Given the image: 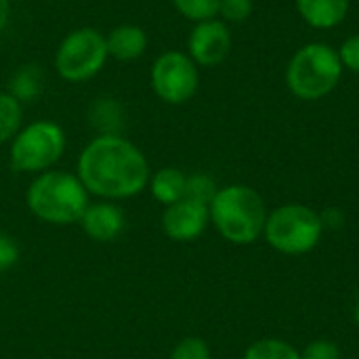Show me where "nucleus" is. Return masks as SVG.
<instances>
[{"mask_svg":"<svg viewBox=\"0 0 359 359\" xmlns=\"http://www.w3.org/2000/svg\"><path fill=\"white\" fill-rule=\"evenodd\" d=\"M231 50V34L219 19L196 23L189 36V57L196 65L215 67L221 65Z\"/></svg>","mask_w":359,"mask_h":359,"instance_id":"10","label":"nucleus"},{"mask_svg":"<svg viewBox=\"0 0 359 359\" xmlns=\"http://www.w3.org/2000/svg\"><path fill=\"white\" fill-rule=\"evenodd\" d=\"M353 320H355V324H358L359 328V301L355 303V309H353Z\"/></svg>","mask_w":359,"mask_h":359,"instance_id":"26","label":"nucleus"},{"mask_svg":"<svg viewBox=\"0 0 359 359\" xmlns=\"http://www.w3.org/2000/svg\"><path fill=\"white\" fill-rule=\"evenodd\" d=\"M343 76L339 50L324 42L305 44L286 67L288 90L301 101H318L330 95Z\"/></svg>","mask_w":359,"mask_h":359,"instance_id":"4","label":"nucleus"},{"mask_svg":"<svg viewBox=\"0 0 359 359\" xmlns=\"http://www.w3.org/2000/svg\"><path fill=\"white\" fill-rule=\"evenodd\" d=\"M78 225L82 227V231L93 242L109 244V242L118 240L124 233L126 215L116 202L101 200V202H93V204L86 206V210H84Z\"/></svg>","mask_w":359,"mask_h":359,"instance_id":"11","label":"nucleus"},{"mask_svg":"<svg viewBox=\"0 0 359 359\" xmlns=\"http://www.w3.org/2000/svg\"><path fill=\"white\" fill-rule=\"evenodd\" d=\"M107 42V55L118 61H135L147 50V34L143 27L124 23L118 25L105 36Z\"/></svg>","mask_w":359,"mask_h":359,"instance_id":"12","label":"nucleus"},{"mask_svg":"<svg viewBox=\"0 0 359 359\" xmlns=\"http://www.w3.org/2000/svg\"><path fill=\"white\" fill-rule=\"evenodd\" d=\"M301 17L318 29L337 27L349 13V0H297Z\"/></svg>","mask_w":359,"mask_h":359,"instance_id":"13","label":"nucleus"},{"mask_svg":"<svg viewBox=\"0 0 359 359\" xmlns=\"http://www.w3.org/2000/svg\"><path fill=\"white\" fill-rule=\"evenodd\" d=\"M177 11L189 21H208L219 15L221 0H172Z\"/></svg>","mask_w":359,"mask_h":359,"instance_id":"17","label":"nucleus"},{"mask_svg":"<svg viewBox=\"0 0 359 359\" xmlns=\"http://www.w3.org/2000/svg\"><path fill=\"white\" fill-rule=\"evenodd\" d=\"M341 347L334 341H326V339H318L313 343H309L305 347V351L301 353V359H341Z\"/></svg>","mask_w":359,"mask_h":359,"instance_id":"22","label":"nucleus"},{"mask_svg":"<svg viewBox=\"0 0 359 359\" xmlns=\"http://www.w3.org/2000/svg\"><path fill=\"white\" fill-rule=\"evenodd\" d=\"M38 93H40V74H38V69H32V67L21 69L13 80L11 95L15 99H19V101H29Z\"/></svg>","mask_w":359,"mask_h":359,"instance_id":"19","label":"nucleus"},{"mask_svg":"<svg viewBox=\"0 0 359 359\" xmlns=\"http://www.w3.org/2000/svg\"><path fill=\"white\" fill-rule=\"evenodd\" d=\"M11 17V2L8 0H0V32H4L6 23Z\"/></svg>","mask_w":359,"mask_h":359,"instance_id":"25","label":"nucleus"},{"mask_svg":"<svg viewBox=\"0 0 359 359\" xmlns=\"http://www.w3.org/2000/svg\"><path fill=\"white\" fill-rule=\"evenodd\" d=\"M210 223V206L183 198L162 212V231L172 242H194L198 240Z\"/></svg>","mask_w":359,"mask_h":359,"instance_id":"9","label":"nucleus"},{"mask_svg":"<svg viewBox=\"0 0 359 359\" xmlns=\"http://www.w3.org/2000/svg\"><path fill=\"white\" fill-rule=\"evenodd\" d=\"M23 109L21 101L15 99L11 93L0 90V143L13 141V137L21 130Z\"/></svg>","mask_w":359,"mask_h":359,"instance_id":"15","label":"nucleus"},{"mask_svg":"<svg viewBox=\"0 0 359 359\" xmlns=\"http://www.w3.org/2000/svg\"><path fill=\"white\" fill-rule=\"evenodd\" d=\"M324 233V219L305 204H284L267 215L265 240L282 255L311 252Z\"/></svg>","mask_w":359,"mask_h":359,"instance_id":"5","label":"nucleus"},{"mask_svg":"<svg viewBox=\"0 0 359 359\" xmlns=\"http://www.w3.org/2000/svg\"><path fill=\"white\" fill-rule=\"evenodd\" d=\"M76 175L90 196L128 200L145 191L151 179L145 154L122 135H99L78 156Z\"/></svg>","mask_w":359,"mask_h":359,"instance_id":"1","label":"nucleus"},{"mask_svg":"<svg viewBox=\"0 0 359 359\" xmlns=\"http://www.w3.org/2000/svg\"><path fill=\"white\" fill-rule=\"evenodd\" d=\"M339 59H341L343 67H347V69L359 74V34L349 36V38L341 44V48H339Z\"/></svg>","mask_w":359,"mask_h":359,"instance_id":"23","label":"nucleus"},{"mask_svg":"<svg viewBox=\"0 0 359 359\" xmlns=\"http://www.w3.org/2000/svg\"><path fill=\"white\" fill-rule=\"evenodd\" d=\"M168 359H212L210 347L200 337H185L175 345Z\"/></svg>","mask_w":359,"mask_h":359,"instance_id":"20","label":"nucleus"},{"mask_svg":"<svg viewBox=\"0 0 359 359\" xmlns=\"http://www.w3.org/2000/svg\"><path fill=\"white\" fill-rule=\"evenodd\" d=\"M67 145L65 130L50 120H36L23 126L11 141L8 160L17 172L40 175L50 170L63 156Z\"/></svg>","mask_w":359,"mask_h":359,"instance_id":"6","label":"nucleus"},{"mask_svg":"<svg viewBox=\"0 0 359 359\" xmlns=\"http://www.w3.org/2000/svg\"><path fill=\"white\" fill-rule=\"evenodd\" d=\"M151 189V196L164 204V206H170L179 200L185 198V187H187V175L175 166H166V168H160L151 175L149 179V185Z\"/></svg>","mask_w":359,"mask_h":359,"instance_id":"14","label":"nucleus"},{"mask_svg":"<svg viewBox=\"0 0 359 359\" xmlns=\"http://www.w3.org/2000/svg\"><path fill=\"white\" fill-rule=\"evenodd\" d=\"M244 359H301V351L282 339H261L244 351Z\"/></svg>","mask_w":359,"mask_h":359,"instance_id":"16","label":"nucleus"},{"mask_svg":"<svg viewBox=\"0 0 359 359\" xmlns=\"http://www.w3.org/2000/svg\"><path fill=\"white\" fill-rule=\"evenodd\" d=\"M88 191L76 172L46 170L40 172L25 191V204L29 212L48 225H74L80 223L86 206L90 204Z\"/></svg>","mask_w":359,"mask_h":359,"instance_id":"2","label":"nucleus"},{"mask_svg":"<svg viewBox=\"0 0 359 359\" xmlns=\"http://www.w3.org/2000/svg\"><path fill=\"white\" fill-rule=\"evenodd\" d=\"M252 8H255L252 6V0H221L219 15L225 21L242 23V21H246L252 15Z\"/></svg>","mask_w":359,"mask_h":359,"instance_id":"21","label":"nucleus"},{"mask_svg":"<svg viewBox=\"0 0 359 359\" xmlns=\"http://www.w3.org/2000/svg\"><path fill=\"white\" fill-rule=\"evenodd\" d=\"M107 57L105 36L95 27H80L61 40L55 67L67 82H86L103 69Z\"/></svg>","mask_w":359,"mask_h":359,"instance_id":"7","label":"nucleus"},{"mask_svg":"<svg viewBox=\"0 0 359 359\" xmlns=\"http://www.w3.org/2000/svg\"><path fill=\"white\" fill-rule=\"evenodd\" d=\"M267 206L261 194L248 185H227L210 202V223L229 244L257 242L267 223Z\"/></svg>","mask_w":359,"mask_h":359,"instance_id":"3","label":"nucleus"},{"mask_svg":"<svg viewBox=\"0 0 359 359\" xmlns=\"http://www.w3.org/2000/svg\"><path fill=\"white\" fill-rule=\"evenodd\" d=\"M200 86V72L194 59L181 50L162 53L151 65V88L170 105L187 103Z\"/></svg>","mask_w":359,"mask_h":359,"instance_id":"8","label":"nucleus"},{"mask_svg":"<svg viewBox=\"0 0 359 359\" xmlns=\"http://www.w3.org/2000/svg\"><path fill=\"white\" fill-rule=\"evenodd\" d=\"M217 191H219V187H217V183H215L212 177H208V175H204V172H196V175H189V177H187L185 198L210 206V202H212V198L217 196Z\"/></svg>","mask_w":359,"mask_h":359,"instance_id":"18","label":"nucleus"},{"mask_svg":"<svg viewBox=\"0 0 359 359\" xmlns=\"http://www.w3.org/2000/svg\"><path fill=\"white\" fill-rule=\"evenodd\" d=\"M19 261V244L8 233L0 231V271L11 269Z\"/></svg>","mask_w":359,"mask_h":359,"instance_id":"24","label":"nucleus"}]
</instances>
